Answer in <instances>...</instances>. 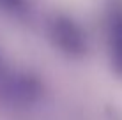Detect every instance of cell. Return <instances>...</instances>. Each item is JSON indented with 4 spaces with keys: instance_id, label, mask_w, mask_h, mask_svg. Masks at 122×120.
Segmentation results:
<instances>
[{
    "instance_id": "6da1fadb",
    "label": "cell",
    "mask_w": 122,
    "mask_h": 120,
    "mask_svg": "<svg viewBox=\"0 0 122 120\" xmlns=\"http://www.w3.org/2000/svg\"><path fill=\"white\" fill-rule=\"evenodd\" d=\"M46 34L51 46L67 58H83L89 53V35L69 14H51L46 23Z\"/></svg>"
},
{
    "instance_id": "7a4b0ae2",
    "label": "cell",
    "mask_w": 122,
    "mask_h": 120,
    "mask_svg": "<svg viewBox=\"0 0 122 120\" xmlns=\"http://www.w3.org/2000/svg\"><path fill=\"white\" fill-rule=\"evenodd\" d=\"M44 94V85L36 74L11 71L0 76V104L14 110L30 108Z\"/></svg>"
},
{
    "instance_id": "3957f363",
    "label": "cell",
    "mask_w": 122,
    "mask_h": 120,
    "mask_svg": "<svg viewBox=\"0 0 122 120\" xmlns=\"http://www.w3.org/2000/svg\"><path fill=\"white\" fill-rule=\"evenodd\" d=\"M106 46L112 71L122 80V0H110L106 7Z\"/></svg>"
},
{
    "instance_id": "277c9868",
    "label": "cell",
    "mask_w": 122,
    "mask_h": 120,
    "mask_svg": "<svg viewBox=\"0 0 122 120\" xmlns=\"http://www.w3.org/2000/svg\"><path fill=\"white\" fill-rule=\"evenodd\" d=\"M32 11V0H0V12L12 18H25Z\"/></svg>"
}]
</instances>
